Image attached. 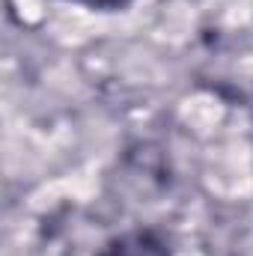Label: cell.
<instances>
[{"mask_svg": "<svg viewBox=\"0 0 253 256\" xmlns=\"http://www.w3.org/2000/svg\"><path fill=\"white\" fill-rule=\"evenodd\" d=\"M78 3H84L90 9H122L128 0H78Z\"/></svg>", "mask_w": 253, "mask_h": 256, "instance_id": "cell-2", "label": "cell"}, {"mask_svg": "<svg viewBox=\"0 0 253 256\" xmlns=\"http://www.w3.org/2000/svg\"><path fill=\"white\" fill-rule=\"evenodd\" d=\"M98 256H170V250L152 230H131L110 238Z\"/></svg>", "mask_w": 253, "mask_h": 256, "instance_id": "cell-1", "label": "cell"}]
</instances>
